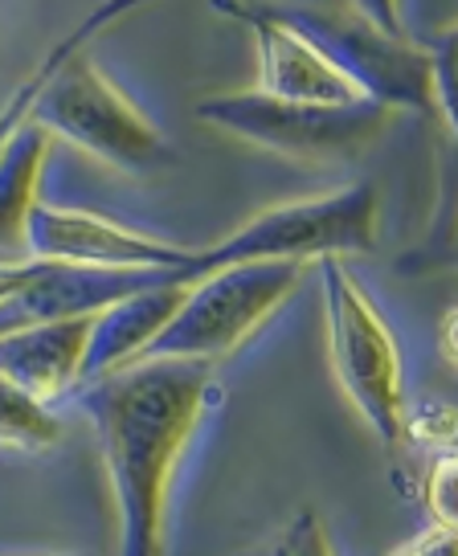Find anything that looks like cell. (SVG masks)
<instances>
[{"instance_id": "cell-1", "label": "cell", "mask_w": 458, "mask_h": 556, "mask_svg": "<svg viewBox=\"0 0 458 556\" xmlns=\"http://www.w3.org/2000/svg\"><path fill=\"white\" fill-rule=\"evenodd\" d=\"M74 401L94 426L119 516V556H164L168 491L193 442L209 368L189 361H140L82 384Z\"/></svg>"}, {"instance_id": "cell-2", "label": "cell", "mask_w": 458, "mask_h": 556, "mask_svg": "<svg viewBox=\"0 0 458 556\" xmlns=\"http://www.w3.org/2000/svg\"><path fill=\"white\" fill-rule=\"evenodd\" d=\"M303 34L369 103L385 111H434L430 50L397 25V4H266Z\"/></svg>"}, {"instance_id": "cell-3", "label": "cell", "mask_w": 458, "mask_h": 556, "mask_svg": "<svg viewBox=\"0 0 458 556\" xmlns=\"http://www.w3.org/2000/svg\"><path fill=\"white\" fill-rule=\"evenodd\" d=\"M381 229V197L372 180H356L335 192L291 201L254 213L250 222L226 233L221 242L196 245L189 266L177 275L180 287H193L201 278L229 270V266H254V262H307L348 258L369 254Z\"/></svg>"}, {"instance_id": "cell-4", "label": "cell", "mask_w": 458, "mask_h": 556, "mask_svg": "<svg viewBox=\"0 0 458 556\" xmlns=\"http://www.w3.org/2000/svg\"><path fill=\"white\" fill-rule=\"evenodd\" d=\"M323 282V324H328V365L335 384L353 405L372 438L397 451L406 442V372L402 348L377 312L365 282L348 270L344 258H319Z\"/></svg>"}, {"instance_id": "cell-5", "label": "cell", "mask_w": 458, "mask_h": 556, "mask_svg": "<svg viewBox=\"0 0 458 556\" xmlns=\"http://www.w3.org/2000/svg\"><path fill=\"white\" fill-rule=\"evenodd\" d=\"M34 123L50 139H66L78 152L127 176H148L173 160L156 123L82 50L53 70L50 87L41 90L34 106Z\"/></svg>"}, {"instance_id": "cell-6", "label": "cell", "mask_w": 458, "mask_h": 556, "mask_svg": "<svg viewBox=\"0 0 458 556\" xmlns=\"http://www.w3.org/2000/svg\"><path fill=\"white\" fill-rule=\"evenodd\" d=\"M307 270V262H254L201 278L143 361H189L205 368L226 361L300 291Z\"/></svg>"}, {"instance_id": "cell-7", "label": "cell", "mask_w": 458, "mask_h": 556, "mask_svg": "<svg viewBox=\"0 0 458 556\" xmlns=\"http://www.w3.org/2000/svg\"><path fill=\"white\" fill-rule=\"evenodd\" d=\"M196 119L275 156L300 160V164H340V160L360 156L389 127L393 111L377 103H282L263 90H238V94H213L205 103H196Z\"/></svg>"}, {"instance_id": "cell-8", "label": "cell", "mask_w": 458, "mask_h": 556, "mask_svg": "<svg viewBox=\"0 0 458 556\" xmlns=\"http://www.w3.org/2000/svg\"><path fill=\"white\" fill-rule=\"evenodd\" d=\"M196 245L164 242L90 208L41 201L29 217V258L74 270H173L180 275Z\"/></svg>"}, {"instance_id": "cell-9", "label": "cell", "mask_w": 458, "mask_h": 556, "mask_svg": "<svg viewBox=\"0 0 458 556\" xmlns=\"http://www.w3.org/2000/svg\"><path fill=\"white\" fill-rule=\"evenodd\" d=\"M217 13L242 21L250 34H254V46H258V87L254 90H263L270 99H282V103H311V106L369 103L307 37L295 34L266 4H217Z\"/></svg>"}, {"instance_id": "cell-10", "label": "cell", "mask_w": 458, "mask_h": 556, "mask_svg": "<svg viewBox=\"0 0 458 556\" xmlns=\"http://www.w3.org/2000/svg\"><path fill=\"white\" fill-rule=\"evenodd\" d=\"M90 331H94V315L0 336V377L25 389L41 405L78 393L87 381Z\"/></svg>"}, {"instance_id": "cell-11", "label": "cell", "mask_w": 458, "mask_h": 556, "mask_svg": "<svg viewBox=\"0 0 458 556\" xmlns=\"http://www.w3.org/2000/svg\"><path fill=\"white\" fill-rule=\"evenodd\" d=\"M189 295V287L180 282H164L140 295H127L119 303H111L94 315V331H90V352H87V381L124 372V368L140 365L143 352L156 344L160 331L173 324V315L180 312V303Z\"/></svg>"}, {"instance_id": "cell-12", "label": "cell", "mask_w": 458, "mask_h": 556, "mask_svg": "<svg viewBox=\"0 0 458 556\" xmlns=\"http://www.w3.org/2000/svg\"><path fill=\"white\" fill-rule=\"evenodd\" d=\"M50 160V136L29 119L0 156V262L29 258V217L41 205V173Z\"/></svg>"}, {"instance_id": "cell-13", "label": "cell", "mask_w": 458, "mask_h": 556, "mask_svg": "<svg viewBox=\"0 0 458 556\" xmlns=\"http://www.w3.org/2000/svg\"><path fill=\"white\" fill-rule=\"evenodd\" d=\"M124 13H131V4H103V9H94L82 25H74V34L66 37V41H58L46 58H41V66L21 83L13 94H9V103L0 106V156L13 148V139L29 127V119H34V106H37V99H41V90L50 87V78H53V70L62 66L71 53H78L82 50V41H87L94 29H103L106 21H115V17H124Z\"/></svg>"}, {"instance_id": "cell-14", "label": "cell", "mask_w": 458, "mask_h": 556, "mask_svg": "<svg viewBox=\"0 0 458 556\" xmlns=\"http://www.w3.org/2000/svg\"><path fill=\"white\" fill-rule=\"evenodd\" d=\"M58 438H62V421L50 414V405H41L25 389L0 377V446L41 454Z\"/></svg>"}, {"instance_id": "cell-15", "label": "cell", "mask_w": 458, "mask_h": 556, "mask_svg": "<svg viewBox=\"0 0 458 556\" xmlns=\"http://www.w3.org/2000/svg\"><path fill=\"white\" fill-rule=\"evenodd\" d=\"M425 50H430V78H434V106L442 111L458 148V25L425 41Z\"/></svg>"}, {"instance_id": "cell-16", "label": "cell", "mask_w": 458, "mask_h": 556, "mask_svg": "<svg viewBox=\"0 0 458 556\" xmlns=\"http://www.w3.org/2000/svg\"><path fill=\"white\" fill-rule=\"evenodd\" d=\"M425 507L438 528L458 532V446L442 451L425 475Z\"/></svg>"}, {"instance_id": "cell-17", "label": "cell", "mask_w": 458, "mask_h": 556, "mask_svg": "<svg viewBox=\"0 0 458 556\" xmlns=\"http://www.w3.org/2000/svg\"><path fill=\"white\" fill-rule=\"evenodd\" d=\"M406 438L425 442V446H438L450 451V442L458 438V409L446 401H425L414 414L406 409Z\"/></svg>"}, {"instance_id": "cell-18", "label": "cell", "mask_w": 458, "mask_h": 556, "mask_svg": "<svg viewBox=\"0 0 458 556\" xmlns=\"http://www.w3.org/2000/svg\"><path fill=\"white\" fill-rule=\"evenodd\" d=\"M275 556H335V553L316 511H300L291 520V528L282 532L279 544H275Z\"/></svg>"}, {"instance_id": "cell-19", "label": "cell", "mask_w": 458, "mask_h": 556, "mask_svg": "<svg viewBox=\"0 0 458 556\" xmlns=\"http://www.w3.org/2000/svg\"><path fill=\"white\" fill-rule=\"evenodd\" d=\"M389 556H458V532L430 523L425 532H418L414 540H406L402 548H393Z\"/></svg>"}, {"instance_id": "cell-20", "label": "cell", "mask_w": 458, "mask_h": 556, "mask_svg": "<svg viewBox=\"0 0 458 556\" xmlns=\"http://www.w3.org/2000/svg\"><path fill=\"white\" fill-rule=\"evenodd\" d=\"M438 348H442V356H446V361L458 368V307H450V312L442 315Z\"/></svg>"}, {"instance_id": "cell-21", "label": "cell", "mask_w": 458, "mask_h": 556, "mask_svg": "<svg viewBox=\"0 0 458 556\" xmlns=\"http://www.w3.org/2000/svg\"><path fill=\"white\" fill-rule=\"evenodd\" d=\"M66 556H94V553H66Z\"/></svg>"}]
</instances>
